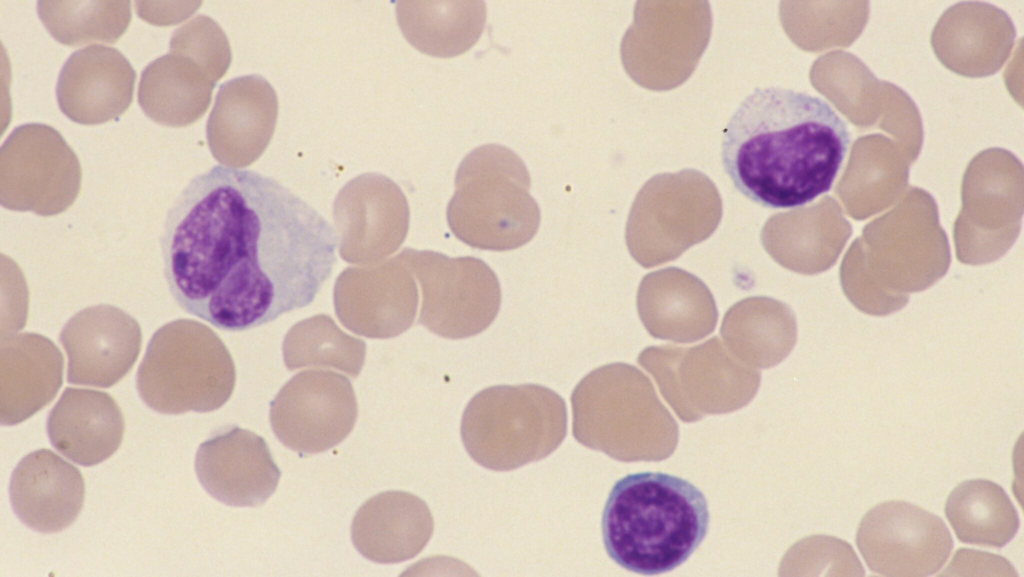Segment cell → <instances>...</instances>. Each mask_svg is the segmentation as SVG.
<instances>
[{"label": "cell", "instance_id": "6", "mask_svg": "<svg viewBox=\"0 0 1024 577\" xmlns=\"http://www.w3.org/2000/svg\"><path fill=\"white\" fill-rule=\"evenodd\" d=\"M460 432L476 463L494 471L514 470L547 457L563 442L566 404L537 384L488 387L467 404Z\"/></svg>", "mask_w": 1024, "mask_h": 577}, {"label": "cell", "instance_id": "7", "mask_svg": "<svg viewBox=\"0 0 1024 577\" xmlns=\"http://www.w3.org/2000/svg\"><path fill=\"white\" fill-rule=\"evenodd\" d=\"M234 384L235 367L221 339L187 318L153 334L136 378L142 400L163 414L216 410L228 401Z\"/></svg>", "mask_w": 1024, "mask_h": 577}, {"label": "cell", "instance_id": "17", "mask_svg": "<svg viewBox=\"0 0 1024 577\" xmlns=\"http://www.w3.org/2000/svg\"><path fill=\"white\" fill-rule=\"evenodd\" d=\"M12 508L29 528L53 533L78 517L85 496L80 471L49 449L25 456L14 469L9 485Z\"/></svg>", "mask_w": 1024, "mask_h": 577}, {"label": "cell", "instance_id": "14", "mask_svg": "<svg viewBox=\"0 0 1024 577\" xmlns=\"http://www.w3.org/2000/svg\"><path fill=\"white\" fill-rule=\"evenodd\" d=\"M277 118V94L264 77L246 75L223 83L206 126L213 157L225 167L251 165L268 147Z\"/></svg>", "mask_w": 1024, "mask_h": 577}, {"label": "cell", "instance_id": "2", "mask_svg": "<svg viewBox=\"0 0 1024 577\" xmlns=\"http://www.w3.org/2000/svg\"><path fill=\"white\" fill-rule=\"evenodd\" d=\"M850 143L845 121L825 100L782 87L744 98L722 136V166L756 204L785 209L827 193Z\"/></svg>", "mask_w": 1024, "mask_h": 577}, {"label": "cell", "instance_id": "30", "mask_svg": "<svg viewBox=\"0 0 1024 577\" xmlns=\"http://www.w3.org/2000/svg\"><path fill=\"white\" fill-rule=\"evenodd\" d=\"M941 576L1000 575L1017 576L1011 563L998 555L971 549H959Z\"/></svg>", "mask_w": 1024, "mask_h": 577}, {"label": "cell", "instance_id": "8", "mask_svg": "<svg viewBox=\"0 0 1024 577\" xmlns=\"http://www.w3.org/2000/svg\"><path fill=\"white\" fill-rule=\"evenodd\" d=\"M721 213L718 191L704 175L683 171L656 176L632 205L625 234L628 250L644 268L673 261L710 237Z\"/></svg>", "mask_w": 1024, "mask_h": 577}, {"label": "cell", "instance_id": "27", "mask_svg": "<svg viewBox=\"0 0 1024 577\" xmlns=\"http://www.w3.org/2000/svg\"><path fill=\"white\" fill-rule=\"evenodd\" d=\"M37 11L51 36L68 46L115 43L131 21L129 1H39Z\"/></svg>", "mask_w": 1024, "mask_h": 577}, {"label": "cell", "instance_id": "5", "mask_svg": "<svg viewBox=\"0 0 1024 577\" xmlns=\"http://www.w3.org/2000/svg\"><path fill=\"white\" fill-rule=\"evenodd\" d=\"M523 161L496 144L470 152L458 167L447 208L453 234L483 250L507 251L528 243L540 225V210L529 193Z\"/></svg>", "mask_w": 1024, "mask_h": 577}, {"label": "cell", "instance_id": "1", "mask_svg": "<svg viewBox=\"0 0 1024 577\" xmlns=\"http://www.w3.org/2000/svg\"><path fill=\"white\" fill-rule=\"evenodd\" d=\"M160 245L178 306L229 332L310 305L337 261L336 231L307 201L272 177L220 165L178 195Z\"/></svg>", "mask_w": 1024, "mask_h": 577}, {"label": "cell", "instance_id": "9", "mask_svg": "<svg viewBox=\"0 0 1024 577\" xmlns=\"http://www.w3.org/2000/svg\"><path fill=\"white\" fill-rule=\"evenodd\" d=\"M79 159L53 127L29 123L15 128L0 150V203L13 211L57 215L76 200Z\"/></svg>", "mask_w": 1024, "mask_h": 577}, {"label": "cell", "instance_id": "26", "mask_svg": "<svg viewBox=\"0 0 1024 577\" xmlns=\"http://www.w3.org/2000/svg\"><path fill=\"white\" fill-rule=\"evenodd\" d=\"M720 334L731 349L753 355L770 353L781 361L795 345L796 319L783 302L750 297L727 311Z\"/></svg>", "mask_w": 1024, "mask_h": 577}, {"label": "cell", "instance_id": "21", "mask_svg": "<svg viewBox=\"0 0 1024 577\" xmlns=\"http://www.w3.org/2000/svg\"><path fill=\"white\" fill-rule=\"evenodd\" d=\"M63 357L42 335L1 338L0 422L15 425L50 403L62 385Z\"/></svg>", "mask_w": 1024, "mask_h": 577}, {"label": "cell", "instance_id": "19", "mask_svg": "<svg viewBox=\"0 0 1024 577\" xmlns=\"http://www.w3.org/2000/svg\"><path fill=\"white\" fill-rule=\"evenodd\" d=\"M637 308L651 336L675 342L703 339L714 331L718 319L709 288L675 267L651 272L642 279Z\"/></svg>", "mask_w": 1024, "mask_h": 577}, {"label": "cell", "instance_id": "22", "mask_svg": "<svg viewBox=\"0 0 1024 577\" xmlns=\"http://www.w3.org/2000/svg\"><path fill=\"white\" fill-rule=\"evenodd\" d=\"M125 423L108 393L68 387L47 419L49 439L62 455L83 466L108 459L119 448Z\"/></svg>", "mask_w": 1024, "mask_h": 577}, {"label": "cell", "instance_id": "12", "mask_svg": "<svg viewBox=\"0 0 1024 577\" xmlns=\"http://www.w3.org/2000/svg\"><path fill=\"white\" fill-rule=\"evenodd\" d=\"M358 414L350 382L329 372H303L273 400L270 423L287 448L315 454L337 446L352 431Z\"/></svg>", "mask_w": 1024, "mask_h": 577}, {"label": "cell", "instance_id": "3", "mask_svg": "<svg viewBox=\"0 0 1024 577\" xmlns=\"http://www.w3.org/2000/svg\"><path fill=\"white\" fill-rule=\"evenodd\" d=\"M897 209L869 223L839 268L844 294L861 312L885 316L909 294L926 290L947 272L950 246L933 199L915 190Z\"/></svg>", "mask_w": 1024, "mask_h": 577}, {"label": "cell", "instance_id": "28", "mask_svg": "<svg viewBox=\"0 0 1024 577\" xmlns=\"http://www.w3.org/2000/svg\"><path fill=\"white\" fill-rule=\"evenodd\" d=\"M170 51L192 59L216 83L225 75L232 59L224 31L216 21L203 14L195 16L173 32Z\"/></svg>", "mask_w": 1024, "mask_h": 577}, {"label": "cell", "instance_id": "10", "mask_svg": "<svg viewBox=\"0 0 1024 577\" xmlns=\"http://www.w3.org/2000/svg\"><path fill=\"white\" fill-rule=\"evenodd\" d=\"M423 291L420 321L450 339L479 334L490 326L501 303L494 271L482 260L450 258L433 251H407Z\"/></svg>", "mask_w": 1024, "mask_h": 577}, {"label": "cell", "instance_id": "29", "mask_svg": "<svg viewBox=\"0 0 1024 577\" xmlns=\"http://www.w3.org/2000/svg\"><path fill=\"white\" fill-rule=\"evenodd\" d=\"M801 559L809 568L827 576H864L862 563L853 547L833 536H815L803 546Z\"/></svg>", "mask_w": 1024, "mask_h": 577}, {"label": "cell", "instance_id": "16", "mask_svg": "<svg viewBox=\"0 0 1024 577\" xmlns=\"http://www.w3.org/2000/svg\"><path fill=\"white\" fill-rule=\"evenodd\" d=\"M136 73L117 49L93 44L72 53L58 77L59 108L70 120L97 125L120 117L133 100Z\"/></svg>", "mask_w": 1024, "mask_h": 577}, {"label": "cell", "instance_id": "20", "mask_svg": "<svg viewBox=\"0 0 1024 577\" xmlns=\"http://www.w3.org/2000/svg\"><path fill=\"white\" fill-rule=\"evenodd\" d=\"M434 529L427 504L404 491H387L367 500L351 525L354 546L365 558L383 564L414 558Z\"/></svg>", "mask_w": 1024, "mask_h": 577}, {"label": "cell", "instance_id": "15", "mask_svg": "<svg viewBox=\"0 0 1024 577\" xmlns=\"http://www.w3.org/2000/svg\"><path fill=\"white\" fill-rule=\"evenodd\" d=\"M195 470L212 497L236 507L262 505L275 492L280 479L265 440L239 427L202 443Z\"/></svg>", "mask_w": 1024, "mask_h": 577}, {"label": "cell", "instance_id": "23", "mask_svg": "<svg viewBox=\"0 0 1024 577\" xmlns=\"http://www.w3.org/2000/svg\"><path fill=\"white\" fill-rule=\"evenodd\" d=\"M216 82L196 62L169 52L150 62L141 74L138 102L158 124L188 126L204 116Z\"/></svg>", "mask_w": 1024, "mask_h": 577}, {"label": "cell", "instance_id": "18", "mask_svg": "<svg viewBox=\"0 0 1024 577\" xmlns=\"http://www.w3.org/2000/svg\"><path fill=\"white\" fill-rule=\"evenodd\" d=\"M851 234V224L827 196L809 208L771 216L760 238L767 253L782 267L814 275L837 262Z\"/></svg>", "mask_w": 1024, "mask_h": 577}, {"label": "cell", "instance_id": "4", "mask_svg": "<svg viewBox=\"0 0 1024 577\" xmlns=\"http://www.w3.org/2000/svg\"><path fill=\"white\" fill-rule=\"evenodd\" d=\"M708 526V504L696 486L650 471L628 474L613 485L601 522L608 556L641 575L682 565L702 543Z\"/></svg>", "mask_w": 1024, "mask_h": 577}, {"label": "cell", "instance_id": "24", "mask_svg": "<svg viewBox=\"0 0 1024 577\" xmlns=\"http://www.w3.org/2000/svg\"><path fill=\"white\" fill-rule=\"evenodd\" d=\"M397 20L405 38L419 51L453 57L470 49L486 22L483 1H399Z\"/></svg>", "mask_w": 1024, "mask_h": 577}, {"label": "cell", "instance_id": "25", "mask_svg": "<svg viewBox=\"0 0 1024 577\" xmlns=\"http://www.w3.org/2000/svg\"><path fill=\"white\" fill-rule=\"evenodd\" d=\"M945 515L959 541L994 548L1006 545L1020 524L1003 487L987 479L958 484L947 497Z\"/></svg>", "mask_w": 1024, "mask_h": 577}, {"label": "cell", "instance_id": "11", "mask_svg": "<svg viewBox=\"0 0 1024 577\" xmlns=\"http://www.w3.org/2000/svg\"><path fill=\"white\" fill-rule=\"evenodd\" d=\"M856 544L867 567L884 576L933 575L953 548L939 516L902 500L871 508L859 523Z\"/></svg>", "mask_w": 1024, "mask_h": 577}, {"label": "cell", "instance_id": "13", "mask_svg": "<svg viewBox=\"0 0 1024 577\" xmlns=\"http://www.w3.org/2000/svg\"><path fill=\"white\" fill-rule=\"evenodd\" d=\"M59 339L68 358V383L108 388L133 367L141 350L142 332L131 315L100 304L72 316Z\"/></svg>", "mask_w": 1024, "mask_h": 577}]
</instances>
